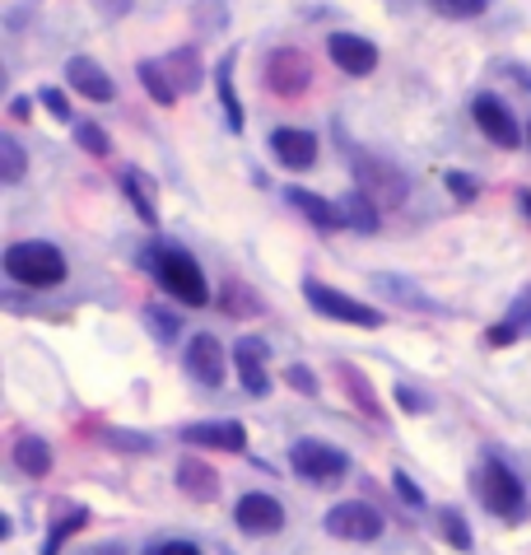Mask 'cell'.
<instances>
[{
    "label": "cell",
    "mask_w": 531,
    "mask_h": 555,
    "mask_svg": "<svg viewBox=\"0 0 531 555\" xmlns=\"http://www.w3.org/2000/svg\"><path fill=\"white\" fill-rule=\"evenodd\" d=\"M145 555H206L196 542H154Z\"/></svg>",
    "instance_id": "60d3db41"
},
{
    "label": "cell",
    "mask_w": 531,
    "mask_h": 555,
    "mask_svg": "<svg viewBox=\"0 0 531 555\" xmlns=\"http://www.w3.org/2000/svg\"><path fill=\"white\" fill-rule=\"evenodd\" d=\"M354 178H359V188H364L368 196H378V202H387V206L405 202V178L397 173V168H387L383 159L359 154V159H354Z\"/></svg>",
    "instance_id": "7c38bea8"
},
{
    "label": "cell",
    "mask_w": 531,
    "mask_h": 555,
    "mask_svg": "<svg viewBox=\"0 0 531 555\" xmlns=\"http://www.w3.org/2000/svg\"><path fill=\"white\" fill-rule=\"evenodd\" d=\"M66 80H70L75 94H85L89 103H113V99H117L113 75H107L93 56H70V61H66Z\"/></svg>",
    "instance_id": "5bb4252c"
},
{
    "label": "cell",
    "mask_w": 531,
    "mask_h": 555,
    "mask_svg": "<svg viewBox=\"0 0 531 555\" xmlns=\"http://www.w3.org/2000/svg\"><path fill=\"white\" fill-rule=\"evenodd\" d=\"M135 75H140V85H145V94L159 103V107H173L178 103V89H173V80H168L164 61H140Z\"/></svg>",
    "instance_id": "4316f807"
},
{
    "label": "cell",
    "mask_w": 531,
    "mask_h": 555,
    "mask_svg": "<svg viewBox=\"0 0 531 555\" xmlns=\"http://www.w3.org/2000/svg\"><path fill=\"white\" fill-rule=\"evenodd\" d=\"M373 285H378L383 295H397L405 308H419V313H439V304H433V299H429V295H425V289H419V285L401 281V275H378V281H373Z\"/></svg>",
    "instance_id": "83f0119b"
},
{
    "label": "cell",
    "mask_w": 531,
    "mask_h": 555,
    "mask_svg": "<svg viewBox=\"0 0 531 555\" xmlns=\"http://www.w3.org/2000/svg\"><path fill=\"white\" fill-rule=\"evenodd\" d=\"M326 52H332L336 66L346 75H354V80L378 70V48H373L368 38H359V34H332L326 38Z\"/></svg>",
    "instance_id": "9a60e30c"
},
{
    "label": "cell",
    "mask_w": 531,
    "mask_h": 555,
    "mask_svg": "<svg viewBox=\"0 0 531 555\" xmlns=\"http://www.w3.org/2000/svg\"><path fill=\"white\" fill-rule=\"evenodd\" d=\"M215 89H220V107H224L229 131L238 135L243 131V99H238V89H233V52H224L220 70H215Z\"/></svg>",
    "instance_id": "d4e9b609"
},
{
    "label": "cell",
    "mask_w": 531,
    "mask_h": 555,
    "mask_svg": "<svg viewBox=\"0 0 531 555\" xmlns=\"http://www.w3.org/2000/svg\"><path fill=\"white\" fill-rule=\"evenodd\" d=\"M150 271H154V281H159L178 304H186V308H206L210 304L206 271L196 267L192 253H182V248H173V243H164V248L150 253Z\"/></svg>",
    "instance_id": "6da1fadb"
},
{
    "label": "cell",
    "mask_w": 531,
    "mask_h": 555,
    "mask_svg": "<svg viewBox=\"0 0 531 555\" xmlns=\"http://www.w3.org/2000/svg\"><path fill=\"white\" fill-rule=\"evenodd\" d=\"M145 327L154 332V336H159V341H178V332H182V322L173 318V313H164V308H145Z\"/></svg>",
    "instance_id": "d6a6232c"
},
{
    "label": "cell",
    "mask_w": 531,
    "mask_h": 555,
    "mask_svg": "<svg viewBox=\"0 0 531 555\" xmlns=\"http://www.w3.org/2000/svg\"><path fill=\"white\" fill-rule=\"evenodd\" d=\"M289 467L312 486H336L340 476L350 472V457L340 453L336 443H326V439H299L289 449Z\"/></svg>",
    "instance_id": "277c9868"
},
{
    "label": "cell",
    "mask_w": 531,
    "mask_h": 555,
    "mask_svg": "<svg viewBox=\"0 0 531 555\" xmlns=\"http://www.w3.org/2000/svg\"><path fill=\"white\" fill-rule=\"evenodd\" d=\"M5 275L14 285H28V289H52V285L66 281V257H61L56 243H42V238L10 243L5 248Z\"/></svg>",
    "instance_id": "7a4b0ae2"
},
{
    "label": "cell",
    "mask_w": 531,
    "mask_h": 555,
    "mask_svg": "<svg viewBox=\"0 0 531 555\" xmlns=\"http://www.w3.org/2000/svg\"><path fill=\"white\" fill-rule=\"evenodd\" d=\"M24 168H28V154L14 135H0V182L5 188H20L24 182Z\"/></svg>",
    "instance_id": "f1b7e54d"
},
{
    "label": "cell",
    "mask_w": 531,
    "mask_h": 555,
    "mask_svg": "<svg viewBox=\"0 0 531 555\" xmlns=\"http://www.w3.org/2000/svg\"><path fill=\"white\" fill-rule=\"evenodd\" d=\"M443 188L457 196V202H476V192H480V182L471 178V173H457V168H452V173H443Z\"/></svg>",
    "instance_id": "e575fe53"
},
{
    "label": "cell",
    "mask_w": 531,
    "mask_h": 555,
    "mask_svg": "<svg viewBox=\"0 0 531 555\" xmlns=\"http://www.w3.org/2000/svg\"><path fill=\"white\" fill-rule=\"evenodd\" d=\"M471 117H476V127L485 131V141H494L498 150H518V145H522V127H518V117L508 113V103H504V99L476 94Z\"/></svg>",
    "instance_id": "ba28073f"
},
{
    "label": "cell",
    "mask_w": 531,
    "mask_h": 555,
    "mask_svg": "<svg viewBox=\"0 0 531 555\" xmlns=\"http://www.w3.org/2000/svg\"><path fill=\"white\" fill-rule=\"evenodd\" d=\"M220 308H224V313H233V318H257L261 313V299L252 295V289H247V285H238V281H229L224 289H220Z\"/></svg>",
    "instance_id": "f546056e"
},
{
    "label": "cell",
    "mask_w": 531,
    "mask_h": 555,
    "mask_svg": "<svg viewBox=\"0 0 531 555\" xmlns=\"http://www.w3.org/2000/svg\"><path fill=\"white\" fill-rule=\"evenodd\" d=\"M471 490H476V500L485 504V514L504 518V522H518L527 514V490H522L518 476H513V467H504L498 457L480 462L476 476H471Z\"/></svg>",
    "instance_id": "3957f363"
},
{
    "label": "cell",
    "mask_w": 531,
    "mask_h": 555,
    "mask_svg": "<svg viewBox=\"0 0 531 555\" xmlns=\"http://www.w3.org/2000/svg\"><path fill=\"white\" fill-rule=\"evenodd\" d=\"M28 113H34V103H28V99H10V117L28 121Z\"/></svg>",
    "instance_id": "7bdbcfd3"
},
{
    "label": "cell",
    "mask_w": 531,
    "mask_h": 555,
    "mask_svg": "<svg viewBox=\"0 0 531 555\" xmlns=\"http://www.w3.org/2000/svg\"><path fill=\"white\" fill-rule=\"evenodd\" d=\"M392 490H397V500H401V504L425 508V490H419V486L411 481V472H392Z\"/></svg>",
    "instance_id": "d590c367"
},
{
    "label": "cell",
    "mask_w": 531,
    "mask_h": 555,
    "mask_svg": "<svg viewBox=\"0 0 531 555\" xmlns=\"http://www.w3.org/2000/svg\"><path fill=\"white\" fill-rule=\"evenodd\" d=\"M518 202H522V215H527V220H531V192H522V196H518Z\"/></svg>",
    "instance_id": "ee69618b"
},
{
    "label": "cell",
    "mask_w": 531,
    "mask_h": 555,
    "mask_svg": "<svg viewBox=\"0 0 531 555\" xmlns=\"http://www.w3.org/2000/svg\"><path fill=\"white\" fill-rule=\"evenodd\" d=\"M75 145L85 154H93V159H107V154H113V141H107L103 127H93V121H75Z\"/></svg>",
    "instance_id": "1f68e13d"
},
{
    "label": "cell",
    "mask_w": 531,
    "mask_h": 555,
    "mask_svg": "<svg viewBox=\"0 0 531 555\" xmlns=\"http://www.w3.org/2000/svg\"><path fill=\"white\" fill-rule=\"evenodd\" d=\"M38 103H42V107H47V113H52L56 121H75V117H70V103H66V94H61V89H42Z\"/></svg>",
    "instance_id": "f35d334b"
},
{
    "label": "cell",
    "mask_w": 531,
    "mask_h": 555,
    "mask_svg": "<svg viewBox=\"0 0 531 555\" xmlns=\"http://www.w3.org/2000/svg\"><path fill=\"white\" fill-rule=\"evenodd\" d=\"M322 528L336 537V542H359V546H368V542H378L383 537V514L373 504L364 500H346V504H336V508H326V518H322Z\"/></svg>",
    "instance_id": "8992f818"
},
{
    "label": "cell",
    "mask_w": 531,
    "mask_h": 555,
    "mask_svg": "<svg viewBox=\"0 0 531 555\" xmlns=\"http://www.w3.org/2000/svg\"><path fill=\"white\" fill-rule=\"evenodd\" d=\"M285 383H289L294 392H303V397H318L322 392V383L312 378V369H303V364H289L285 369Z\"/></svg>",
    "instance_id": "8d00e7d4"
},
{
    "label": "cell",
    "mask_w": 531,
    "mask_h": 555,
    "mask_svg": "<svg viewBox=\"0 0 531 555\" xmlns=\"http://www.w3.org/2000/svg\"><path fill=\"white\" fill-rule=\"evenodd\" d=\"M164 70H168V80H173L178 94H196V89H200V75H206V66H200V52H196V48L168 52V56H164Z\"/></svg>",
    "instance_id": "7402d4cb"
},
{
    "label": "cell",
    "mask_w": 531,
    "mask_h": 555,
    "mask_svg": "<svg viewBox=\"0 0 531 555\" xmlns=\"http://www.w3.org/2000/svg\"><path fill=\"white\" fill-rule=\"evenodd\" d=\"M99 10L107 14V20H121V14L131 10V0H99Z\"/></svg>",
    "instance_id": "b9f144b4"
},
{
    "label": "cell",
    "mask_w": 531,
    "mask_h": 555,
    "mask_svg": "<svg viewBox=\"0 0 531 555\" xmlns=\"http://www.w3.org/2000/svg\"><path fill=\"white\" fill-rule=\"evenodd\" d=\"M303 299H308L312 313H322L332 322H350V327H373V332L383 327V313L373 304H359V299L340 295V289L322 285V281H303Z\"/></svg>",
    "instance_id": "5b68a950"
},
{
    "label": "cell",
    "mask_w": 531,
    "mask_h": 555,
    "mask_svg": "<svg viewBox=\"0 0 531 555\" xmlns=\"http://www.w3.org/2000/svg\"><path fill=\"white\" fill-rule=\"evenodd\" d=\"M186 374H192L200 388H220L224 383V341H215L210 332H196L186 341Z\"/></svg>",
    "instance_id": "30bf717a"
},
{
    "label": "cell",
    "mask_w": 531,
    "mask_h": 555,
    "mask_svg": "<svg viewBox=\"0 0 531 555\" xmlns=\"http://www.w3.org/2000/svg\"><path fill=\"white\" fill-rule=\"evenodd\" d=\"M121 188H127V202L135 206L140 224H145V229H159V210H154V182L140 173V168H127V173H121Z\"/></svg>",
    "instance_id": "603a6c76"
},
{
    "label": "cell",
    "mask_w": 531,
    "mask_h": 555,
    "mask_svg": "<svg viewBox=\"0 0 531 555\" xmlns=\"http://www.w3.org/2000/svg\"><path fill=\"white\" fill-rule=\"evenodd\" d=\"M439 532H443V542L452 551H462V555L476 546V537H471V528H466V518L457 514V508H443V514H439Z\"/></svg>",
    "instance_id": "4dcf8cb0"
},
{
    "label": "cell",
    "mask_w": 531,
    "mask_h": 555,
    "mask_svg": "<svg viewBox=\"0 0 531 555\" xmlns=\"http://www.w3.org/2000/svg\"><path fill=\"white\" fill-rule=\"evenodd\" d=\"M266 354H271V346L257 341V336H243V341L233 346V369H238L243 388L252 392V397L271 392V369H266Z\"/></svg>",
    "instance_id": "4fadbf2b"
},
{
    "label": "cell",
    "mask_w": 531,
    "mask_h": 555,
    "mask_svg": "<svg viewBox=\"0 0 531 555\" xmlns=\"http://www.w3.org/2000/svg\"><path fill=\"white\" fill-rule=\"evenodd\" d=\"M336 374H340V388L350 392V402L368 415V421H383V402H378V392H373V383L359 374V369L350 360H336Z\"/></svg>",
    "instance_id": "44dd1931"
},
{
    "label": "cell",
    "mask_w": 531,
    "mask_h": 555,
    "mask_svg": "<svg viewBox=\"0 0 531 555\" xmlns=\"http://www.w3.org/2000/svg\"><path fill=\"white\" fill-rule=\"evenodd\" d=\"M266 85L280 99H303L312 89V61L299 48H275L266 56Z\"/></svg>",
    "instance_id": "52a82bcc"
},
{
    "label": "cell",
    "mask_w": 531,
    "mask_h": 555,
    "mask_svg": "<svg viewBox=\"0 0 531 555\" xmlns=\"http://www.w3.org/2000/svg\"><path fill=\"white\" fill-rule=\"evenodd\" d=\"M527 145H531V121H527Z\"/></svg>",
    "instance_id": "f6af8a7d"
},
{
    "label": "cell",
    "mask_w": 531,
    "mask_h": 555,
    "mask_svg": "<svg viewBox=\"0 0 531 555\" xmlns=\"http://www.w3.org/2000/svg\"><path fill=\"white\" fill-rule=\"evenodd\" d=\"M107 443H113V449H127V453H150L154 449V439H145V435H121V429H107Z\"/></svg>",
    "instance_id": "74e56055"
},
{
    "label": "cell",
    "mask_w": 531,
    "mask_h": 555,
    "mask_svg": "<svg viewBox=\"0 0 531 555\" xmlns=\"http://www.w3.org/2000/svg\"><path fill=\"white\" fill-rule=\"evenodd\" d=\"M397 406H401V411H429V397L415 392L411 383H397Z\"/></svg>",
    "instance_id": "ab89813d"
},
{
    "label": "cell",
    "mask_w": 531,
    "mask_h": 555,
    "mask_svg": "<svg viewBox=\"0 0 531 555\" xmlns=\"http://www.w3.org/2000/svg\"><path fill=\"white\" fill-rule=\"evenodd\" d=\"M439 14H448V20H476V14H485L490 0H429Z\"/></svg>",
    "instance_id": "836d02e7"
},
{
    "label": "cell",
    "mask_w": 531,
    "mask_h": 555,
    "mask_svg": "<svg viewBox=\"0 0 531 555\" xmlns=\"http://www.w3.org/2000/svg\"><path fill=\"white\" fill-rule=\"evenodd\" d=\"M285 196H289V206L299 210L312 229H322V234H336V229L346 224V210H340L336 202H326V196H318V192H308V188H289Z\"/></svg>",
    "instance_id": "e0dca14e"
},
{
    "label": "cell",
    "mask_w": 531,
    "mask_h": 555,
    "mask_svg": "<svg viewBox=\"0 0 531 555\" xmlns=\"http://www.w3.org/2000/svg\"><path fill=\"white\" fill-rule=\"evenodd\" d=\"M522 336H531V295H522L518 304H513V313L498 322V327L485 332V341L504 350V346H513V341H522Z\"/></svg>",
    "instance_id": "cb8c5ba5"
},
{
    "label": "cell",
    "mask_w": 531,
    "mask_h": 555,
    "mask_svg": "<svg viewBox=\"0 0 531 555\" xmlns=\"http://www.w3.org/2000/svg\"><path fill=\"white\" fill-rule=\"evenodd\" d=\"M271 154L285 168H294V173H303V168L318 164V135L312 131H299V127H280L271 135Z\"/></svg>",
    "instance_id": "2e32d148"
},
{
    "label": "cell",
    "mask_w": 531,
    "mask_h": 555,
    "mask_svg": "<svg viewBox=\"0 0 531 555\" xmlns=\"http://www.w3.org/2000/svg\"><path fill=\"white\" fill-rule=\"evenodd\" d=\"M182 439L196 449H215V453H247V429L238 421H196L182 425Z\"/></svg>",
    "instance_id": "8fae6325"
},
{
    "label": "cell",
    "mask_w": 531,
    "mask_h": 555,
    "mask_svg": "<svg viewBox=\"0 0 531 555\" xmlns=\"http://www.w3.org/2000/svg\"><path fill=\"white\" fill-rule=\"evenodd\" d=\"M85 522H89V508L85 504H56L52 528H47V542H42V555H61V546H66L70 537L85 528Z\"/></svg>",
    "instance_id": "d6986e66"
},
{
    "label": "cell",
    "mask_w": 531,
    "mask_h": 555,
    "mask_svg": "<svg viewBox=\"0 0 531 555\" xmlns=\"http://www.w3.org/2000/svg\"><path fill=\"white\" fill-rule=\"evenodd\" d=\"M340 210H346V224L354 234H378V202H373L364 188H354L346 202H340Z\"/></svg>",
    "instance_id": "484cf974"
},
{
    "label": "cell",
    "mask_w": 531,
    "mask_h": 555,
    "mask_svg": "<svg viewBox=\"0 0 531 555\" xmlns=\"http://www.w3.org/2000/svg\"><path fill=\"white\" fill-rule=\"evenodd\" d=\"M233 522H238L247 537H275L280 528H285V504H280L275 495L252 490V495H243L238 504H233Z\"/></svg>",
    "instance_id": "9c48e42d"
},
{
    "label": "cell",
    "mask_w": 531,
    "mask_h": 555,
    "mask_svg": "<svg viewBox=\"0 0 531 555\" xmlns=\"http://www.w3.org/2000/svg\"><path fill=\"white\" fill-rule=\"evenodd\" d=\"M178 490L182 495H192L196 504H210L215 495H220V472H215L210 462H200V457H182L178 462Z\"/></svg>",
    "instance_id": "ac0fdd59"
},
{
    "label": "cell",
    "mask_w": 531,
    "mask_h": 555,
    "mask_svg": "<svg viewBox=\"0 0 531 555\" xmlns=\"http://www.w3.org/2000/svg\"><path fill=\"white\" fill-rule=\"evenodd\" d=\"M14 467H20L28 481H42V476L52 472V443L38 435H20L14 439Z\"/></svg>",
    "instance_id": "ffe728a7"
}]
</instances>
